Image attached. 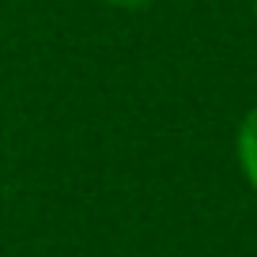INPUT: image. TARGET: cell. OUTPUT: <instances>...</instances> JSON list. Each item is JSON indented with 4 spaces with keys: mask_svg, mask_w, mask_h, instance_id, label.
I'll list each match as a JSON object with an SVG mask.
<instances>
[{
    "mask_svg": "<svg viewBox=\"0 0 257 257\" xmlns=\"http://www.w3.org/2000/svg\"><path fill=\"white\" fill-rule=\"evenodd\" d=\"M234 155H238V170H242V178H246V185L257 193V106H249L246 117L238 121Z\"/></svg>",
    "mask_w": 257,
    "mask_h": 257,
    "instance_id": "obj_1",
    "label": "cell"
},
{
    "mask_svg": "<svg viewBox=\"0 0 257 257\" xmlns=\"http://www.w3.org/2000/svg\"><path fill=\"white\" fill-rule=\"evenodd\" d=\"M110 8H121V12H140L148 8V4H155V0H106Z\"/></svg>",
    "mask_w": 257,
    "mask_h": 257,
    "instance_id": "obj_2",
    "label": "cell"
},
{
    "mask_svg": "<svg viewBox=\"0 0 257 257\" xmlns=\"http://www.w3.org/2000/svg\"><path fill=\"white\" fill-rule=\"evenodd\" d=\"M253 19H257V0H253Z\"/></svg>",
    "mask_w": 257,
    "mask_h": 257,
    "instance_id": "obj_3",
    "label": "cell"
}]
</instances>
